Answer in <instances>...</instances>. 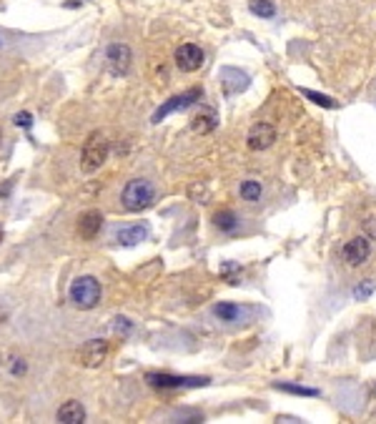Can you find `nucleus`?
Returning a JSON list of instances; mask_svg holds the SVG:
<instances>
[{
	"instance_id": "1",
	"label": "nucleus",
	"mask_w": 376,
	"mask_h": 424,
	"mask_svg": "<svg viewBox=\"0 0 376 424\" xmlns=\"http://www.w3.org/2000/svg\"><path fill=\"white\" fill-rule=\"evenodd\" d=\"M108 153H111V144L101 131H93L85 138L83 151H81V168L85 174H96L98 168L108 161Z\"/></svg>"
},
{
	"instance_id": "2",
	"label": "nucleus",
	"mask_w": 376,
	"mask_h": 424,
	"mask_svg": "<svg viewBox=\"0 0 376 424\" xmlns=\"http://www.w3.org/2000/svg\"><path fill=\"white\" fill-rule=\"evenodd\" d=\"M68 299L73 301V306L78 309H96L101 301V281L96 276H78L68 289Z\"/></svg>"
},
{
	"instance_id": "3",
	"label": "nucleus",
	"mask_w": 376,
	"mask_h": 424,
	"mask_svg": "<svg viewBox=\"0 0 376 424\" xmlns=\"http://www.w3.org/2000/svg\"><path fill=\"white\" fill-rule=\"evenodd\" d=\"M155 198V189L151 181L146 179H133L123 186V193H120V201H123V209L125 211H144L148 209L151 203Z\"/></svg>"
},
{
	"instance_id": "4",
	"label": "nucleus",
	"mask_w": 376,
	"mask_h": 424,
	"mask_svg": "<svg viewBox=\"0 0 376 424\" xmlns=\"http://www.w3.org/2000/svg\"><path fill=\"white\" fill-rule=\"evenodd\" d=\"M146 382L155 389H196L206 387L211 379L209 376H179V374H166V371H148Z\"/></svg>"
},
{
	"instance_id": "5",
	"label": "nucleus",
	"mask_w": 376,
	"mask_h": 424,
	"mask_svg": "<svg viewBox=\"0 0 376 424\" xmlns=\"http://www.w3.org/2000/svg\"><path fill=\"white\" fill-rule=\"evenodd\" d=\"M203 98V90L201 88H188L186 93H181V96H174L168 98L166 103H163L158 111L153 114V123H161L163 118H168L171 114H179V111H186V108H191L193 103H198Z\"/></svg>"
},
{
	"instance_id": "6",
	"label": "nucleus",
	"mask_w": 376,
	"mask_h": 424,
	"mask_svg": "<svg viewBox=\"0 0 376 424\" xmlns=\"http://www.w3.org/2000/svg\"><path fill=\"white\" fill-rule=\"evenodd\" d=\"M108 352H111V347H108L106 339H90L81 347L76 359H78V364L88 367V369H96V367H101L103 362H106Z\"/></svg>"
},
{
	"instance_id": "7",
	"label": "nucleus",
	"mask_w": 376,
	"mask_h": 424,
	"mask_svg": "<svg viewBox=\"0 0 376 424\" xmlns=\"http://www.w3.org/2000/svg\"><path fill=\"white\" fill-rule=\"evenodd\" d=\"M131 48L125 43H111L106 50V60H108V68L113 76H125L128 68H131Z\"/></svg>"
},
{
	"instance_id": "8",
	"label": "nucleus",
	"mask_w": 376,
	"mask_h": 424,
	"mask_svg": "<svg viewBox=\"0 0 376 424\" xmlns=\"http://www.w3.org/2000/svg\"><path fill=\"white\" fill-rule=\"evenodd\" d=\"M203 60H206V55H203L201 46H196V43H183V46L176 50V66L183 73L198 71V68L203 66Z\"/></svg>"
},
{
	"instance_id": "9",
	"label": "nucleus",
	"mask_w": 376,
	"mask_h": 424,
	"mask_svg": "<svg viewBox=\"0 0 376 424\" xmlns=\"http://www.w3.org/2000/svg\"><path fill=\"white\" fill-rule=\"evenodd\" d=\"M274 141H276V128L271 123H263V121L251 125L249 136H246V144H249L251 151H266Z\"/></svg>"
},
{
	"instance_id": "10",
	"label": "nucleus",
	"mask_w": 376,
	"mask_h": 424,
	"mask_svg": "<svg viewBox=\"0 0 376 424\" xmlns=\"http://www.w3.org/2000/svg\"><path fill=\"white\" fill-rule=\"evenodd\" d=\"M371 254V244L366 236H356V239L347 241V246L341 249V257L349 266H358V264H364Z\"/></svg>"
},
{
	"instance_id": "11",
	"label": "nucleus",
	"mask_w": 376,
	"mask_h": 424,
	"mask_svg": "<svg viewBox=\"0 0 376 424\" xmlns=\"http://www.w3.org/2000/svg\"><path fill=\"white\" fill-rule=\"evenodd\" d=\"M251 83L249 73L239 71V68H221V86L223 90H226V96H236V93H241V90H246Z\"/></svg>"
},
{
	"instance_id": "12",
	"label": "nucleus",
	"mask_w": 376,
	"mask_h": 424,
	"mask_svg": "<svg viewBox=\"0 0 376 424\" xmlns=\"http://www.w3.org/2000/svg\"><path fill=\"white\" fill-rule=\"evenodd\" d=\"M101 228H103V214L96 209L85 211V214L78 219V233H81V239L85 241L96 239L98 233H101Z\"/></svg>"
},
{
	"instance_id": "13",
	"label": "nucleus",
	"mask_w": 376,
	"mask_h": 424,
	"mask_svg": "<svg viewBox=\"0 0 376 424\" xmlns=\"http://www.w3.org/2000/svg\"><path fill=\"white\" fill-rule=\"evenodd\" d=\"M28 371V362L23 357H15V354H3L0 357V376H8V379H18Z\"/></svg>"
},
{
	"instance_id": "14",
	"label": "nucleus",
	"mask_w": 376,
	"mask_h": 424,
	"mask_svg": "<svg viewBox=\"0 0 376 424\" xmlns=\"http://www.w3.org/2000/svg\"><path fill=\"white\" fill-rule=\"evenodd\" d=\"M146 239H148V226L144 224H133V226H123L116 231V241L123 246H136Z\"/></svg>"
},
{
	"instance_id": "15",
	"label": "nucleus",
	"mask_w": 376,
	"mask_h": 424,
	"mask_svg": "<svg viewBox=\"0 0 376 424\" xmlns=\"http://www.w3.org/2000/svg\"><path fill=\"white\" fill-rule=\"evenodd\" d=\"M55 419L63 422V424H81V422H85V406L78 399H71L60 406L58 414H55Z\"/></svg>"
},
{
	"instance_id": "16",
	"label": "nucleus",
	"mask_w": 376,
	"mask_h": 424,
	"mask_svg": "<svg viewBox=\"0 0 376 424\" xmlns=\"http://www.w3.org/2000/svg\"><path fill=\"white\" fill-rule=\"evenodd\" d=\"M246 314L244 306L233 304V301H218V304H214V317L221 319V322H241Z\"/></svg>"
},
{
	"instance_id": "17",
	"label": "nucleus",
	"mask_w": 376,
	"mask_h": 424,
	"mask_svg": "<svg viewBox=\"0 0 376 424\" xmlns=\"http://www.w3.org/2000/svg\"><path fill=\"white\" fill-rule=\"evenodd\" d=\"M214 226L221 228L223 233H233L239 228V216L233 214L231 209H221L214 214Z\"/></svg>"
},
{
	"instance_id": "18",
	"label": "nucleus",
	"mask_w": 376,
	"mask_h": 424,
	"mask_svg": "<svg viewBox=\"0 0 376 424\" xmlns=\"http://www.w3.org/2000/svg\"><path fill=\"white\" fill-rule=\"evenodd\" d=\"M191 128L196 133H211L216 128V114L214 111H203V114H196L191 118Z\"/></svg>"
},
{
	"instance_id": "19",
	"label": "nucleus",
	"mask_w": 376,
	"mask_h": 424,
	"mask_svg": "<svg viewBox=\"0 0 376 424\" xmlns=\"http://www.w3.org/2000/svg\"><path fill=\"white\" fill-rule=\"evenodd\" d=\"M249 11L258 18H274L276 15L274 0H249Z\"/></svg>"
},
{
	"instance_id": "20",
	"label": "nucleus",
	"mask_w": 376,
	"mask_h": 424,
	"mask_svg": "<svg viewBox=\"0 0 376 424\" xmlns=\"http://www.w3.org/2000/svg\"><path fill=\"white\" fill-rule=\"evenodd\" d=\"M281 392H288V395H301V397H319V389L314 387H304V384H288V382H279L274 384Z\"/></svg>"
},
{
	"instance_id": "21",
	"label": "nucleus",
	"mask_w": 376,
	"mask_h": 424,
	"mask_svg": "<svg viewBox=\"0 0 376 424\" xmlns=\"http://www.w3.org/2000/svg\"><path fill=\"white\" fill-rule=\"evenodd\" d=\"M241 198H244V201H258V198H261V193H263V189H261V184H258V181H244V184H241Z\"/></svg>"
},
{
	"instance_id": "22",
	"label": "nucleus",
	"mask_w": 376,
	"mask_h": 424,
	"mask_svg": "<svg viewBox=\"0 0 376 424\" xmlns=\"http://www.w3.org/2000/svg\"><path fill=\"white\" fill-rule=\"evenodd\" d=\"M299 90H301V96L311 98V101L316 103V106L336 108V101H334V98H328V96H323V93H316V90H309V88H299Z\"/></svg>"
},
{
	"instance_id": "23",
	"label": "nucleus",
	"mask_w": 376,
	"mask_h": 424,
	"mask_svg": "<svg viewBox=\"0 0 376 424\" xmlns=\"http://www.w3.org/2000/svg\"><path fill=\"white\" fill-rule=\"evenodd\" d=\"M221 274L228 279V284H239V281H241V266H236L233 261H223L221 264Z\"/></svg>"
},
{
	"instance_id": "24",
	"label": "nucleus",
	"mask_w": 376,
	"mask_h": 424,
	"mask_svg": "<svg viewBox=\"0 0 376 424\" xmlns=\"http://www.w3.org/2000/svg\"><path fill=\"white\" fill-rule=\"evenodd\" d=\"M111 329H113V334H118V336H128V334H131L133 324L128 322V319H125V317H116V319H113V324H111Z\"/></svg>"
},
{
	"instance_id": "25",
	"label": "nucleus",
	"mask_w": 376,
	"mask_h": 424,
	"mask_svg": "<svg viewBox=\"0 0 376 424\" xmlns=\"http://www.w3.org/2000/svg\"><path fill=\"white\" fill-rule=\"evenodd\" d=\"M13 123L18 125V128H25V131H28L30 125H33V116H30L28 111H20V114H15V118H13Z\"/></svg>"
},
{
	"instance_id": "26",
	"label": "nucleus",
	"mask_w": 376,
	"mask_h": 424,
	"mask_svg": "<svg viewBox=\"0 0 376 424\" xmlns=\"http://www.w3.org/2000/svg\"><path fill=\"white\" fill-rule=\"evenodd\" d=\"M364 231H366V239H376V216H369V219H366Z\"/></svg>"
},
{
	"instance_id": "27",
	"label": "nucleus",
	"mask_w": 376,
	"mask_h": 424,
	"mask_svg": "<svg viewBox=\"0 0 376 424\" xmlns=\"http://www.w3.org/2000/svg\"><path fill=\"white\" fill-rule=\"evenodd\" d=\"M371 292H374V284H371V281H366L364 287L354 289V296H356V299H366V296H369Z\"/></svg>"
},
{
	"instance_id": "28",
	"label": "nucleus",
	"mask_w": 376,
	"mask_h": 424,
	"mask_svg": "<svg viewBox=\"0 0 376 424\" xmlns=\"http://www.w3.org/2000/svg\"><path fill=\"white\" fill-rule=\"evenodd\" d=\"M0 239H3V233H0Z\"/></svg>"
}]
</instances>
